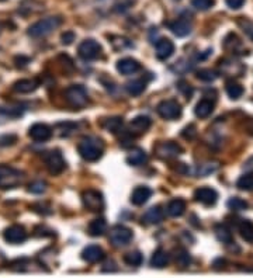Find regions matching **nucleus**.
Wrapping results in <instances>:
<instances>
[{
  "label": "nucleus",
  "instance_id": "nucleus-1",
  "mask_svg": "<svg viewBox=\"0 0 253 278\" xmlns=\"http://www.w3.org/2000/svg\"><path fill=\"white\" fill-rule=\"evenodd\" d=\"M77 152L85 160L96 162L103 155V144H101L100 139L86 136V138L80 139V142L77 145Z\"/></svg>",
  "mask_w": 253,
  "mask_h": 278
},
{
  "label": "nucleus",
  "instance_id": "nucleus-2",
  "mask_svg": "<svg viewBox=\"0 0 253 278\" xmlns=\"http://www.w3.org/2000/svg\"><path fill=\"white\" fill-rule=\"evenodd\" d=\"M61 23H62L61 17H47V19L39 20L28 28V35L32 38L47 37L54 30H57Z\"/></svg>",
  "mask_w": 253,
  "mask_h": 278
},
{
  "label": "nucleus",
  "instance_id": "nucleus-3",
  "mask_svg": "<svg viewBox=\"0 0 253 278\" xmlns=\"http://www.w3.org/2000/svg\"><path fill=\"white\" fill-rule=\"evenodd\" d=\"M23 181V173L7 164H0V189L9 190L17 187Z\"/></svg>",
  "mask_w": 253,
  "mask_h": 278
},
{
  "label": "nucleus",
  "instance_id": "nucleus-4",
  "mask_svg": "<svg viewBox=\"0 0 253 278\" xmlns=\"http://www.w3.org/2000/svg\"><path fill=\"white\" fill-rule=\"evenodd\" d=\"M65 99L72 107L82 108L88 104L89 96L86 88L80 84H72L65 90Z\"/></svg>",
  "mask_w": 253,
  "mask_h": 278
},
{
  "label": "nucleus",
  "instance_id": "nucleus-5",
  "mask_svg": "<svg viewBox=\"0 0 253 278\" xmlns=\"http://www.w3.org/2000/svg\"><path fill=\"white\" fill-rule=\"evenodd\" d=\"M158 114L164 120H177L182 117V107L176 100H163L160 101L156 107Z\"/></svg>",
  "mask_w": 253,
  "mask_h": 278
},
{
  "label": "nucleus",
  "instance_id": "nucleus-6",
  "mask_svg": "<svg viewBox=\"0 0 253 278\" xmlns=\"http://www.w3.org/2000/svg\"><path fill=\"white\" fill-rule=\"evenodd\" d=\"M82 201L85 204V207L92 212H100L104 209V198L101 196V193L96 191V190L83 191Z\"/></svg>",
  "mask_w": 253,
  "mask_h": 278
},
{
  "label": "nucleus",
  "instance_id": "nucleus-7",
  "mask_svg": "<svg viewBox=\"0 0 253 278\" xmlns=\"http://www.w3.org/2000/svg\"><path fill=\"white\" fill-rule=\"evenodd\" d=\"M133 240V230L130 227L117 225L110 230V242L115 247L126 246Z\"/></svg>",
  "mask_w": 253,
  "mask_h": 278
},
{
  "label": "nucleus",
  "instance_id": "nucleus-8",
  "mask_svg": "<svg viewBox=\"0 0 253 278\" xmlns=\"http://www.w3.org/2000/svg\"><path fill=\"white\" fill-rule=\"evenodd\" d=\"M77 54L83 61H95L100 57L101 47L95 39H86L77 48Z\"/></svg>",
  "mask_w": 253,
  "mask_h": 278
},
{
  "label": "nucleus",
  "instance_id": "nucleus-9",
  "mask_svg": "<svg viewBox=\"0 0 253 278\" xmlns=\"http://www.w3.org/2000/svg\"><path fill=\"white\" fill-rule=\"evenodd\" d=\"M45 166L50 171L51 174L57 176V174H61L63 170H65V160H63L62 153L59 151H51L45 155Z\"/></svg>",
  "mask_w": 253,
  "mask_h": 278
},
{
  "label": "nucleus",
  "instance_id": "nucleus-10",
  "mask_svg": "<svg viewBox=\"0 0 253 278\" xmlns=\"http://www.w3.org/2000/svg\"><path fill=\"white\" fill-rule=\"evenodd\" d=\"M194 198L205 207H213L218 201V193L211 187H200L194 191Z\"/></svg>",
  "mask_w": 253,
  "mask_h": 278
},
{
  "label": "nucleus",
  "instance_id": "nucleus-11",
  "mask_svg": "<svg viewBox=\"0 0 253 278\" xmlns=\"http://www.w3.org/2000/svg\"><path fill=\"white\" fill-rule=\"evenodd\" d=\"M155 153L160 159H172L182 153V148L175 142H160L155 146Z\"/></svg>",
  "mask_w": 253,
  "mask_h": 278
},
{
  "label": "nucleus",
  "instance_id": "nucleus-12",
  "mask_svg": "<svg viewBox=\"0 0 253 278\" xmlns=\"http://www.w3.org/2000/svg\"><path fill=\"white\" fill-rule=\"evenodd\" d=\"M3 238L10 245H20L27 239V232H25V229L23 226L13 225V226L7 227L6 230L3 232Z\"/></svg>",
  "mask_w": 253,
  "mask_h": 278
},
{
  "label": "nucleus",
  "instance_id": "nucleus-13",
  "mask_svg": "<svg viewBox=\"0 0 253 278\" xmlns=\"http://www.w3.org/2000/svg\"><path fill=\"white\" fill-rule=\"evenodd\" d=\"M169 28L176 37H186L193 30V23L187 17H180V19L175 20L173 23H171Z\"/></svg>",
  "mask_w": 253,
  "mask_h": 278
},
{
  "label": "nucleus",
  "instance_id": "nucleus-14",
  "mask_svg": "<svg viewBox=\"0 0 253 278\" xmlns=\"http://www.w3.org/2000/svg\"><path fill=\"white\" fill-rule=\"evenodd\" d=\"M28 135L35 142H45L52 136V129L47 124H34L32 126H30Z\"/></svg>",
  "mask_w": 253,
  "mask_h": 278
},
{
  "label": "nucleus",
  "instance_id": "nucleus-15",
  "mask_svg": "<svg viewBox=\"0 0 253 278\" xmlns=\"http://www.w3.org/2000/svg\"><path fill=\"white\" fill-rule=\"evenodd\" d=\"M175 52V44L172 42L171 39L167 38H162L156 42V47H155V54H156V58L160 59V61H166L173 55Z\"/></svg>",
  "mask_w": 253,
  "mask_h": 278
},
{
  "label": "nucleus",
  "instance_id": "nucleus-16",
  "mask_svg": "<svg viewBox=\"0 0 253 278\" xmlns=\"http://www.w3.org/2000/svg\"><path fill=\"white\" fill-rule=\"evenodd\" d=\"M152 121L149 117L146 115H138L135 117L131 122H130V132L134 135H141V133L146 132L151 126Z\"/></svg>",
  "mask_w": 253,
  "mask_h": 278
},
{
  "label": "nucleus",
  "instance_id": "nucleus-17",
  "mask_svg": "<svg viewBox=\"0 0 253 278\" xmlns=\"http://www.w3.org/2000/svg\"><path fill=\"white\" fill-rule=\"evenodd\" d=\"M141 68L138 61H135L133 58H122L117 62V70L120 72L121 75H134L137 73Z\"/></svg>",
  "mask_w": 253,
  "mask_h": 278
},
{
  "label": "nucleus",
  "instance_id": "nucleus-18",
  "mask_svg": "<svg viewBox=\"0 0 253 278\" xmlns=\"http://www.w3.org/2000/svg\"><path fill=\"white\" fill-rule=\"evenodd\" d=\"M106 257L104 250L99 246H88L86 249H83L82 252V259L88 263H99L101 260Z\"/></svg>",
  "mask_w": 253,
  "mask_h": 278
},
{
  "label": "nucleus",
  "instance_id": "nucleus-19",
  "mask_svg": "<svg viewBox=\"0 0 253 278\" xmlns=\"http://www.w3.org/2000/svg\"><path fill=\"white\" fill-rule=\"evenodd\" d=\"M164 219V211L159 205L156 207H152L146 211L144 216H142V221L148 223V225H158Z\"/></svg>",
  "mask_w": 253,
  "mask_h": 278
},
{
  "label": "nucleus",
  "instance_id": "nucleus-20",
  "mask_svg": "<svg viewBox=\"0 0 253 278\" xmlns=\"http://www.w3.org/2000/svg\"><path fill=\"white\" fill-rule=\"evenodd\" d=\"M152 196V190L146 186H138L131 194V202L134 205H144Z\"/></svg>",
  "mask_w": 253,
  "mask_h": 278
},
{
  "label": "nucleus",
  "instance_id": "nucleus-21",
  "mask_svg": "<svg viewBox=\"0 0 253 278\" xmlns=\"http://www.w3.org/2000/svg\"><path fill=\"white\" fill-rule=\"evenodd\" d=\"M38 88V82L35 79H21L13 84V90L21 93V95H27V93H31L34 90Z\"/></svg>",
  "mask_w": 253,
  "mask_h": 278
},
{
  "label": "nucleus",
  "instance_id": "nucleus-22",
  "mask_svg": "<svg viewBox=\"0 0 253 278\" xmlns=\"http://www.w3.org/2000/svg\"><path fill=\"white\" fill-rule=\"evenodd\" d=\"M214 111V103L209 101L208 99H202L196 104L194 108V114H196L198 118H207Z\"/></svg>",
  "mask_w": 253,
  "mask_h": 278
},
{
  "label": "nucleus",
  "instance_id": "nucleus-23",
  "mask_svg": "<svg viewBox=\"0 0 253 278\" xmlns=\"http://www.w3.org/2000/svg\"><path fill=\"white\" fill-rule=\"evenodd\" d=\"M167 214L171 215L172 218H179L184 214L186 211V202L182 198H175L167 204Z\"/></svg>",
  "mask_w": 253,
  "mask_h": 278
},
{
  "label": "nucleus",
  "instance_id": "nucleus-24",
  "mask_svg": "<svg viewBox=\"0 0 253 278\" xmlns=\"http://www.w3.org/2000/svg\"><path fill=\"white\" fill-rule=\"evenodd\" d=\"M148 160V155H146V152L144 149H134L131 151V153L126 156V163L131 164V166H141V164H144Z\"/></svg>",
  "mask_w": 253,
  "mask_h": 278
},
{
  "label": "nucleus",
  "instance_id": "nucleus-25",
  "mask_svg": "<svg viewBox=\"0 0 253 278\" xmlns=\"http://www.w3.org/2000/svg\"><path fill=\"white\" fill-rule=\"evenodd\" d=\"M107 229V222L104 221L103 218H97L89 223V235L93 238H99L101 235H104Z\"/></svg>",
  "mask_w": 253,
  "mask_h": 278
},
{
  "label": "nucleus",
  "instance_id": "nucleus-26",
  "mask_svg": "<svg viewBox=\"0 0 253 278\" xmlns=\"http://www.w3.org/2000/svg\"><path fill=\"white\" fill-rule=\"evenodd\" d=\"M169 264V254L162 250V249H158L156 252H153L151 257V265L155 267V268H163L166 265Z\"/></svg>",
  "mask_w": 253,
  "mask_h": 278
},
{
  "label": "nucleus",
  "instance_id": "nucleus-27",
  "mask_svg": "<svg viewBox=\"0 0 253 278\" xmlns=\"http://www.w3.org/2000/svg\"><path fill=\"white\" fill-rule=\"evenodd\" d=\"M238 230L239 235L242 236V239L247 242V243H253V223L247 219L239 222L238 225Z\"/></svg>",
  "mask_w": 253,
  "mask_h": 278
},
{
  "label": "nucleus",
  "instance_id": "nucleus-28",
  "mask_svg": "<svg viewBox=\"0 0 253 278\" xmlns=\"http://www.w3.org/2000/svg\"><path fill=\"white\" fill-rule=\"evenodd\" d=\"M215 236H217V239L220 240V242L227 243V245L234 242V236H232L231 230L225 225H217L215 226Z\"/></svg>",
  "mask_w": 253,
  "mask_h": 278
},
{
  "label": "nucleus",
  "instance_id": "nucleus-29",
  "mask_svg": "<svg viewBox=\"0 0 253 278\" xmlns=\"http://www.w3.org/2000/svg\"><path fill=\"white\" fill-rule=\"evenodd\" d=\"M146 87V83L144 80H141V79H135L133 82H128L126 83V91L130 93L131 96H139L144 93V90Z\"/></svg>",
  "mask_w": 253,
  "mask_h": 278
},
{
  "label": "nucleus",
  "instance_id": "nucleus-30",
  "mask_svg": "<svg viewBox=\"0 0 253 278\" xmlns=\"http://www.w3.org/2000/svg\"><path fill=\"white\" fill-rule=\"evenodd\" d=\"M103 128L108 131V132L117 133L122 128V118L121 117H113V118H108L103 122Z\"/></svg>",
  "mask_w": 253,
  "mask_h": 278
},
{
  "label": "nucleus",
  "instance_id": "nucleus-31",
  "mask_svg": "<svg viewBox=\"0 0 253 278\" xmlns=\"http://www.w3.org/2000/svg\"><path fill=\"white\" fill-rule=\"evenodd\" d=\"M227 95L229 96V99L238 100V99H240L242 95H243V87L240 86L239 83L231 80V82L227 83Z\"/></svg>",
  "mask_w": 253,
  "mask_h": 278
},
{
  "label": "nucleus",
  "instance_id": "nucleus-32",
  "mask_svg": "<svg viewBox=\"0 0 253 278\" xmlns=\"http://www.w3.org/2000/svg\"><path fill=\"white\" fill-rule=\"evenodd\" d=\"M236 187L242 191H253V176L252 174H243L238 178Z\"/></svg>",
  "mask_w": 253,
  "mask_h": 278
},
{
  "label": "nucleus",
  "instance_id": "nucleus-33",
  "mask_svg": "<svg viewBox=\"0 0 253 278\" xmlns=\"http://www.w3.org/2000/svg\"><path fill=\"white\" fill-rule=\"evenodd\" d=\"M124 261L128 265H141L144 263V256L141 252H130L124 256Z\"/></svg>",
  "mask_w": 253,
  "mask_h": 278
},
{
  "label": "nucleus",
  "instance_id": "nucleus-34",
  "mask_svg": "<svg viewBox=\"0 0 253 278\" xmlns=\"http://www.w3.org/2000/svg\"><path fill=\"white\" fill-rule=\"evenodd\" d=\"M218 77V73L215 70L211 69H201L197 72V79H200L202 82H214L215 79Z\"/></svg>",
  "mask_w": 253,
  "mask_h": 278
},
{
  "label": "nucleus",
  "instance_id": "nucleus-35",
  "mask_svg": "<svg viewBox=\"0 0 253 278\" xmlns=\"http://www.w3.org/2000/svg\"><path fill=\"white\" fill-rule=\"evenodd\" d=\"M228 208L232 209V211H243L247 208V202L239 197H234L228 201Z\"/></svg>",
  "mask_w": 253,
  "mask_h": 278
},
{
  "label": "nucleus",
  "instance_id": "nucleus-36",
  "mask_svg": "<svg viewBox=\"0 0 253 278\" xmlns=\"http://www.w3.org/2000/svg\"><path fill=\"white\" fill-rule=\"evenodd\" d=\"M238 24H239V27L243 30V32L246 34L247 37L253 41V21L242 17V19L238 20Z\"/></svg>",
  "mask_w": 253,
  "mask_h": 278
},
{
  "label": "nucleus",
  "instance_id": "nucleus-37",
  "mask_svg": "<svg viewBox=\"0 0 253 278\" xmlns=\"http://www.w3.org/2000/svg\"><path fill=\"white\" fill-rule=\"evenodd\" d=\"M191 5L196 7L197 10L205 12L214 6V0H191Z\"/></svg>",
  "mask_w": 253,
  "mask_h": 278
},
{
  "label": "nucleus",
  "instance_id": "nucleus-38",
  "mask_svg": "<svg viewBox=\"0 0 253 278\" xmlns=\"http://www.w3.org/2000/svg\"><path fill=\"white\" fill-rule=\"evenodd\" d=\"M45 190H47V184H45V181H41V180L34 181V183L30 184V187H28V191L32 193V194H43Z\"/></svg>",
  "mask_w": 253,
  "mask_h": 278
},
{
  "label": "nucleus",
  "instance_id": "nucleus-39",
  "mask_svg": "<svg viewBox=\"0 0 253 278\" xmlns=\"http://www.w3.org/2000/svg\"><path fill=\"white\" fill-rule=\"evenodd\" d=\"M190 254L187 252H184V250H180L179 254H176V261L179 264L182 265V267H186V265L190 264Z\"/></svg>",
  "mask_w": 253,
  "mask_h": 278
},
{
  "label": "nucleus",
  "instance_id": "nucleus-40",
  "mask_svg": "<svg viewBox=\"0 0 253 278\" xmlns=\"http://www.w3.org/2000/svg\"><path fill=\"white\" fill-rule=\"evenodd\" d=\"M217 169V164L213 166V163H207V164H201V169H198V176L205 177L209 173H213V171Z\"/></svg>",
  "mask_w": 253,
  "mask_h": 278
},
{
  "label": "nucleus",
  "instance_id": "nucleus-41",
  "mask_svg": "<svg viewBox=\"0 0 253 278\" xmlns=\"http://www.w3.org/2000/svg\"><path fill=\"white\" fill-rule=\"evenodd\" d=\"M61 39H62V44L63 45H70L73 41H75V34L72 31H66L63 32L62 37H61Z\"/></svg>",
  "mask_w": 253,
  "mask_h": 278
},
{
  "label": "nucleus",
  "instance_id": "nucleus-42",
  "mask_svg": "<svg viewBox=\"0 0 253 278\" xmlns=\"http://www.w3.org/2000/svg\"><path fill=\"white\" fill-rule=\"evenodd\" d=\"M227 5L229 9L238 10V9H240V7L245 5V0H227Z\"/></svg>",
  "mask_w": 253,
  "mask_h": 278
},
{
  "label": "nucleus",
  "instance_id": "nucleus-43",
  "mask_svg": "<svg viewBox=\"0 0 253 278\" xmlns=\"http://www.w3.org/2000/svg\"><path fill=\"white\" fill-rule=\"evenodd\" d=\"M182 135H183L184 138H187V139L194 138V136H196V128H194V125H190L187 126V128H184V131Z\"/></svg>",
  "mask_w": 253,
  "mask_h": 278
},
{
  "label": "nucleus",
  "instance_id": "nucleus-44",
  "mask_svg": "<svg viewBox=\"0 0 253 278\" xmlns=\"http://www.w3.org/2000/svg\"><path fill=\"white\" fill-rule=\"evenodd\" d=\"M179 88L182 90V91H184V95H186V97L189 99L190 96H191V93H193V90H191V87H190L187 83L182 82L180 83V86H179Z\"/></svg>",
  "mask_w": 253,
  "mask_h": 278
},
{
  "label": "nucleus",
  "instance_id": "nucleus-45",
  "mask_svg": "<svg viewBox=\"0 0 253 278\" xmlns=\"http://www.w3.org/2000/svg\"><path fill=\"white\" fill-rule=\"evenodd\" d=\"M243 169H245L247 173H253V156L247 159L246 162L243 163Z\"/></svg>",
  "mask_w": 253,
  "mask_h": 278
}]
</instances>
